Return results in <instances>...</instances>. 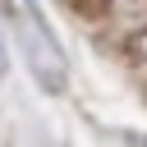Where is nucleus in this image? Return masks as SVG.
<instances>
[{
  "instance_id": "f257e3e1",
  "label": "nucleus",
  "mask_w": 147,
  "mask_h": 147,
  "mask_svg": "<svg viewBox=\"0 0 147 147\" xmlns=\"http://www.w3.org/2000/svg\"><path fill=\"white\" fill-rule=\"evenodd\" d=\"M9 18H14L18 46H23L28 69L37 74V83H41L46 92H64V83H69V64H64L60 41L51 37V23H46L41 5H37V0H9Z\"/></svg>"
},
{
  "instance_id": "f03ea898",
  "label": "nucleus",
  "mask_w": 147,
  "mask_h": 147,
  "mask_svg": "<svg viewBox=\"0 0 147 147\" xmlns=\"http://www.w3.org/2000/svg\"><path fill=\"white\" fill-rule=\"evenodd\" d=\"M5 64H9V55H5V41H0V74H5Z\"/></svg>"
}]
</instances>
